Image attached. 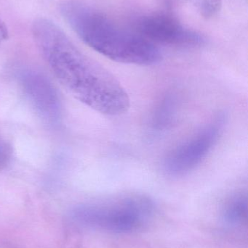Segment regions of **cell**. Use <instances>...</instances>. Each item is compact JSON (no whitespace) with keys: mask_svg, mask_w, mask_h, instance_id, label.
<instances>
[{"mask_svg":"<svg viewBox=\"0 0 248 248\" xmlns=\"http://www.w3.org/2000/svg\"><path fill=\"white\" fill-rule=\"evenodd\" d=\"M32 30L52 74L71 95L106 116H119L128 112L131 102L121 83L83 53L56 24L39 18Z\"/></svg>","mask_w":248,"mask_h":248,"instance_id":"cell-1","label":"cell"},{"mask_svg":"<svg viewBox=\"0 0 248 248\" xmlns=\"http://www.w3.org/2000/svg\"><path fill=\"white\" fill-rule=\"evenodd\" d=\"M60 12L86 45L112 61L141 66L155 65L161 61L157 45L122 29L89 4L69 0L61 4Z\"/></svg>","mask_w":248,"mask_h":248,"instance_id":"cell-2","label":"cell"},{"mask_svg":"<svg viewBox=\"0 0 248 248\" xmlns=\"http://www.w3.org/2000/svg\"><path fill=\"white\" fill-rule=\"evenodd\" d=\"M153 201L144 195H120L74 210V218L95 228L113 232H130L147 224L154 214Z\"/></svg>","mask_w":248,"mask_h":248,"instance_id":"cell-3","label":"cell"},{"mask_svg":"<svg viewBox=\"0 0 248 248\" xmlns=\"http://www.w3.org/2000/svg\"><path fill=\"white\" fill-rule=\"evenodd\" d=\"M227 118L218 114L175 147L165 158L163 170L171 177H180L195 170L206 158L224 132Z\"/></svg>","mask_w":248,"mask_h":248,"instance_id":"cell-4","label":"cell"},{"mask_svg":"<svg viewBox=\"0 0 248 248\" xmlns=\"http://www.w3.org/2000/svg\"><path fill=\"white\" fill-rule=\"evenodd\" d=\"M136 33L151 43L180 48H196L205 42L199 33L165 15L147 14L135 20ZM155 45V44H154Z\"/></svg>","mask_w":248,"mask_h":248,"instance_id":"cell-5","label":"cell"},{"mask_svg":"<svg viewBox=\"0 0 248 248\" xmlns=\"http://www.w3.org/2000/svg\"><path fill=\"white\" fill-rule=\"evenodd\" d=\"M25 94L38 114L48 122H56L61 117L59 97L52 83L36 71H28L21 77Z\"/></svg>","mask_w":248,"mask_h":248,"instance_id":"cell-6","label":"cell"},{"mask_svg":"<svg viewBox=\"0 0 248 248\" xmlns=\"http://www.w3.org/2000/svg\"><path fill=\"white\" fill-rule=\"evenodd\" d=\"M248 214L247 197L242 193L236 194L230 198L224 208V219L231 225L243 222Z\"/></svg>","mask_w":248,"mask_h":248,"instance_id":"cell-7","label":"cell"},{"mask_svg":"<svg viewBox=\"0 0 248 248\" xmlns=\"http://www.w3.org/2000/svg\"><path fill=\"white\" fill-rule=\"evenodd\" d=\"M205 16L215 14L221 6V0H191Z\"/></svg>","mask_w":248,"mask_h":248,"instance_id":"cell-8","label":"cell"},{"mask_svg":"<svg viewBox=\"0 0 248 248\" xmlns=\"http://www.w3.org/2000/svg\"><path fill=\"white\" fill-rule=\"evenodd\" d=\"M10 160V152L5 142L0 139V169L6 166Z\"/></svg>","mask_w":248,"mask_h":248,"instance_id":"cell-9","label":"cell"},{"mask_svg":"<svg viewBox=\"0 0 248 248\" xmlns=\"http://www.w3.org/2000/svg\"><path fill=\"white\" fill-rule=\"evenodd\" d=\"M9 32L4 22L0 18V45L8 39Z\"/></svg>","mask_w":248,"mask_h":248,"instance_id":"cell-10","label":"cell"}]
</instances>
